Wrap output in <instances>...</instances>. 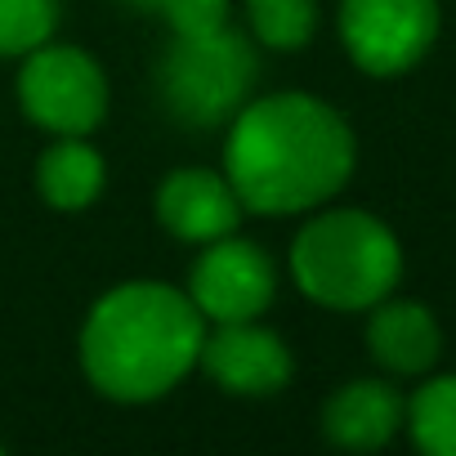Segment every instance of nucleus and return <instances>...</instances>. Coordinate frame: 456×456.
Masks as SVG:
<instances>
[{"label": "nucleus", "instance_id": "nucleus-7", "mask_svg": "<svg viewBox=\"0 0 456 456\" xmlns=\"http://www.w3.org/2000/svg\"><path fill=\"white\" fill-rule=\"evenodd\" d=\"M273 296H278V269L269 251L238 233L206 242L188 273V300L197 305L206 327L251 322L273 305Z\"/></svg>", "mask_w": 456, "mask_h": 456}, {"label": "nucleus", "instance_id": "nucleus-1", "mask_svg": "<svg viewBox=\"0 0 456 456\" xmlns=\"http://www.w3.org/2000/svg\"><path fill=\"white\" fill-rule=\"evenodd\" d=\"M358 161L349 121L305 94H265L228 121L224 175L251 215H300L331 201Z\"/></svg>", "mask_w": 456, "mask_h": 456}, {"label": "nucleus", "instance_id": "nucleus-14", "mask_svg": "<svg viewBox=\"0 0 456 456\" xmlns=\"http://www.w3.org/2000/svg\"><path fill=\"white\" fill-rule=\"evenodd\" d=\"M251 37L269 50H300L318 32V0H247Z\"/></svg>", "mask_w": 456, "mask_h": 456}, {"label": "nucleus", "instance_id": "nucleus-15", "mask_svg": "<svg viewBox=\"0 0 456 456\" xmlns=\"http://www.w3.org/2000/svg\"><path fill=\"white\" fill-rule=\"evenodd\" d=\"M59 0H0V59H23L54 41Z\"/></svg>", "mask_w": 456, "mask_h": 456}, {"label": "nucleus", "instance_id": "nucleus-6", "mask_svg": "<svg viewBox=\"0 0 456 456\" xmlns=\"http://www.w3.org/2000/svg\"><path fill=\"white\" fill-rule=\"evenodd\" d=\"M438 37V0H340V41L371 77L411 72Z\"/></svg>", "mask_w": 456, "mask_h": 456}, {"label": "nucleus", "instance_id": "nucleus-2", "mask_svg": "<svg viewBox=\"0 0 456 456\" xmlns=\"http://www.w3.org/2000/svg\"><path fill=\"white\" fill-rule=\"evenodd\" d=\"M206 318L166 282H121L94 300L81 327V367L103 398L152 403L170 394L201 354Z\"/></svg>", "mask_w": 456, "mask_h": 456}, {"label": "nucleus", "instance_id": "nucleus-8", "mask_svg": "<svg viewBox=\"0 0 456 456\" xmlns=\"http://www.w3.org/2000/svg\"><path fill=\"white\" fill-rule=\"evenodd\" d=\"M197 367L224 394L269 398L291 385L296 358L278 331H269V327H260V318H251V322H215V331L206 327Z\"/></svg>", "mask_w": 456, "mask_h": 456}, {"label": "nucleus", "instance_id": "nucleus-12", "mask_svg": "<svg viewBox=\"0 0 456 456\" xmlns=\"http://www.w3.org/2000/svg\"><path fill=\"white\" fill-rule=\"evenodd\" d=\"M108 183V166L99 157V148L86 143V134H68L54 139L41 161H37V188L54 210H86L94 206V197Z\"/></svg>", "mask_w": 456, "mask_h": 456}, {"label": "nucleus", "instance_id": "nucleus-3", "mask_svg": "<svg viewBox=\"0 0 456 456\" xmlns=\"http://www.w3.org/2000/svg\"><path fill=\"white\" fill-rule=\"evenodd\" d=\"M296 287L336 314L380 305L403 278V247L394 228L367 210H318L291 242Z\"/></svg>", "mask_w": 456, "mask_h": 456}, {"label": "nucleus", "instance_id": "nucleus-16", "mask_svg": "<svg viewBox=\"0 0 456 456\" xmlns=\"http://www.w3.org/2000/svg\"><path fill=\"white\" fill-rule=\"evenodd\" d=\"M126 5L143 10V14H157L170 28V37L219 32V28H228V14H233L228 0H126Z\"/></svg>", "mask_w": 456, "mask_h": 456}, {"label": "nucleus", "instance_id": "nucleus-9", "mask_svg": "<svg viewBox=\"0 0 456 456\" xmlns=\"http://www.w3.org/2000/svg\"><path fill=\"white\" fill-rule=\"evenodd\" d=\"M247 206L238 197V188L228 183V175L206 170V166H183L175 175L161 179L157 188V219L170 238L206 247L215 238L238 233Z\"/></svg>", "mask_w": 456, "mask_h": 456}, {"label": "nucleus", "instance_id": "nucleus-10", "mask_svg": "<svg viewBox=\"0 0 456 456\" xmlns=\"http://www.w3.org/2000/svg\"><path fill=\"white\" fill-rule=\"evenodd\" d=\"M407 416V398L389 380H349L322 407V434L349 452L385 447Z\"/></svg>", "mask_w": 456, "mask_h": 456}, {"label": "nucleus", "instance_id": "nucleus-5", "mask_svg": "<svg viewBox=\"0 0 456 456\" xmlns=\"http://www.w3.org/2000/svg\"><path fill=\"white\" fill-rule=\"evenodd\" d=\"M19 108L54 139L90 134L108 117V77L77 45H37L19 68Z\"/></svg>", "mask_w": 456, "mask_h": 456}, {"label": "nucleus", "instance_id": "nucleus-13", "mask_svg": "<svg viewBox=\"0 0 456 456\" xmlns=\"http://www.w3.org/2000/svg\"><path fill=\"white\" fill-rule=\"evenodd\" d=\"M403 425L429 456H456V376H434L407 398Z\"/></svg>", "mask_w": 456, "mask_h": 456}, {"label": "nucleus", "instance_id": "nucleus-4", "mask_svg": "<svg viewBox=\"0 0 456 456\" xmlns=\"http://www.w3.org/2000/svg\"><path fill=\"white\" fill-rule=\"evenodd\" d=\"M157 99L161 108L188 126V130H210L233 121L256 81H260V59L251 41L233 28L201 32V37H170V45L157 59Z\"/></svg>", "mask_w": 456, "mask_h": 456}, {"label": "nucleus", "instance_id": "nucleus-11", "mask_svg": "<svg viewBox=\"0 0 456 456\" xmlns=\"http://www.w3.org/2000/svg\"><path fill=\"white\" fill-rule=\"evenodd\" d=\"M367 349L371 358L394 371V376H420L438 362L443 354V331L434 322V314L416 300H380L371 305V322H367Z\"/></svg>", "mask_w": 456, "mask_h": 456}]
</instances>
